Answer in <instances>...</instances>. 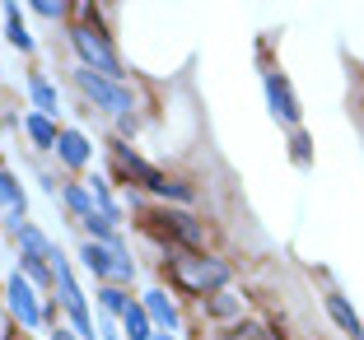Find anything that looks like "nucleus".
I'll use <instances>...</instances> for the list:
<instances>
[{
	"label": "nucleus",
	"instance_id": "5",
	"mask_svg": "<svg viewBox=\"0 0 364 340\" xmlns=\"http://www.w3.org/2000/svg\"><path fill=\"white\" fill-rule=\"evenodd\" d=\"M70 79H75V89H80V94H85L94 107H103L107 117L122 121V117H131V112H136V103H131V89L117 84V79L94 75V70H85V65H75V75H70Z\"/></svg>",
	"mask_w": 364,
	"mask_h": 340
},
{
	"label": "nucleus",
	"instance_id": "17",
	"mask_svg": "<svg viewBox=\"0 0 364 340\" xmlns=\"http://www.w3.org/2000/svg\"><path fill=\"white\" fill-rule=\"evenodd\" d=\"M5 38H10V47H14V52H33V47H38V43H33V33L23 28L19 5H14V0L5 5Z\"/></svg>",
	"mask_w": 364,
	"mask_h": 340
},
{
	"label": "nucleus",
	"instance_id": "13",
	"mask_svg": "<svg viewBox=\"0 0 364 340\" xmlns=\"http://www.w3.org/2000/svg\"><path fill=\"white\" fill-rule=\"evenodd\" d=\"M140 303H145V312H150V322H154L159 331H178V303H173L164 289H150Z\"/></svg>",
	"mask_w": 364,
	"mask_h": 340
},
{
	"label": "nucleus",
	"instance_id": "22",
	"mask_svg": "<svg viewBox=\"0 0 364 340\" xmlns=\"http://www.w3.org/2000/svg\"><path fill=\"white\" fill-rule=\"evenodd\" d=\"M19 270L33 280V285H56V275H52V261H43V256H19Z\"/></svg>",
	"mask_w": 364,
	"mask_h": 340
},
{
	"label": "nucleus",
	"instance_id": "8",
	"mask_svg": "<svg viewBox=\"0 0 364 340\" xmlns=\"http://www.w3.org/2000/svg\"><path fill=\"white\" fill-rule=\"evenodd\" d=\"M56 159H61L70 172H85V168H89V159H94V145H89L85 131L65 126V131H61V140H56Z\"/></svg>",
	"mask_w": 364,
	"mask_h": 340
},
{
	"label": "nucleus",
	"instance_id": "23",
	"mask_svg": "<svg viewBox=\"0 0 364 340\" xmlns=\"http://www.w3.org/2000/svg\"><path fill=\"white\" fill-rule=\"evenodd\" d=\"M220 340H276V336H271V327H262V322H234Z\"/></svg>",
	"mask_w": 364,
	"mask_h": 340
},
{
	"label": "nucleus",
	"instance_id": "1",
	"mask_svg": "<svg viewBox=\"0 0 364 340\" xmlns=\"http://www.w3.org/2000/svg\"><path fill=\"white\" fill-rule=\"evenodd\" d=\"M168 285L178 289V294L187 298H210L220 294V289H229V280H234V270H229V261H220V256H205V252H168Z\"/></svg>",
	"mask_w": 364,
	"mask_h": 340
},
{
	"label": "nucleus",
	"instance_id": "14",
	"mask_svg": "<svg viewBox=\"0 0 364 340\" xmlns=\"http://www.w3.org/2000/svg\"><path fill=\"white\" fill-rule=\"evenodd\" d=\"M122 336H127V340H154V336H159V327L150 322V312H145V303H140V298L131 303L127 312H122Z\"/></svg>",
	"mask_w": 364,
	"mask_h": 340
},
{
	"label": "nucleus",
	"instance_id": "24",
	"mask_svg": "<svg viewBox=\"0 0 364 340\" xmlns=\"http://www.w3.org/2000/svg\"><path fill=\"white\" fill-rule=\"evenodd\" d=\"M289 159H294V168H309V163H313V140L304 136V131L289 136Z\"/></svg>",
	"mask_w": 364,
	"mask_h": 340
},
{
	"label": "nucleus",
	"instance_id": "9",
	"mask_svg": "<svg viewBox=\"0 0 364 340\" xmlns=\"http://www.w3.org/2000/svg\"><path fill=\"white\" fill-rule=\"evenodd\" d=\"M322 308H327V317H332L336 327L346 331V336H355V340L364 336V317H360V312L350 308V298H346V294H336V289H332V294L322 298Z\"/></svg>",
	"mask_w": 364,
	"mask_h": 340
},
{
	"label": "nucleus",
	"instance_id": "16",
	"mask_svg": "<svg viewBox=\"0 0 364 340\" xmlns=\"http://www.w3.org/2000/svg\"><path fill=\"white\" fill-rule=\"evenodd\" d=\"M23 131H28V140H33L38 149H56V140H61L56 121L43 117V112H28V117H23Z\"/></svg>",
	"mask_w": 364,
	"mask_h": 340
},
{
	"label": "nucleus",
	"instance_id": "2",
	"mask_svg": "<svg viewBox=\"0 0 364 340\" xmlns=\"http://www.w3.org/2000/svg\"><path fill=\"white\" fill-rule=\"evenodd\" d=\"M112 163H117V172H122L127 182L145 187V192L159 196V201H178V205L192 201V187H187V182H173L168 172H159L154 163H145V159L136 154V149L127 145V140H112Z\"/></svg>",
	"mask_w": 364,
	"mask_h": 340
},
{
	"label": "nucleus",
	"instance_id": "6",
	"mask_svg": "<svg viewBox=\"0 0 364 340\" xmlns=\"http://www.w3.org/2000/svg\"><path fill=\"white\" fill-rule=\"evenodd\" d=\"M5 308H10V317L19 322L23 331L47 327V298H38V289H33V280L23 275V270H14V275L5 280Z\"/></svg>",
	"mask_w": 364,
	"mask_h": 340
},
{
	"label": "nucleus",
	"instance_id": "11",
	"mask_svg": "<svg viewBox=\"0 0 364 340\" xmlns=\"http://www.w3.org/2000/svg\"><path fill=\"white\" fill-rule=\"evenodd\" d=\"M28 98H33V112H43V117H56V112H61V94H56V84L43 70L28 75Z\"/></svg>",
	"mask_w": 364,
	"mask_h": 340
},
{
	"label": "nucleus",
	"instance_id": "4",
	"mask_svg": "<svg viewBox=\"0 0 364 340\" xmlns=\"http://www.w3.org/2000/svg\"><path fill=\"white\" fill-rule=\"evenodd\" d=\"M70 47H75L85 70L107 75V79L122 84V61H117V52H112V43H107V33L98 28V23H75V28H70Z\"/></svg>",
	"mask_w": 364,
	"mask_h": 340
},
{
	"label": "nucleus",
	"instance_id": "12",
	"mask_svg": "<svg viewBox=\"0 0 364 340\" xmlns=\"http://www.w3.org/2000/svg\"><path fill=\"white\" fill-rule=\"evenodd\" d=\"M80 266H85L98 285H107V280H112V247L107 243H85L80 247Z\"/></svg>",
	"mask_w": 364,
	"mask_h": 340
},
{
	"label": "nucleus",
	"instance_id": "25",
	"mask_svg": "<svg viewBox=\"0 0 364 340\" xmlns=\"http://www.w3.org/2000/svg\"><path fill=\"white\" fill-rule=\"evenodd\" d=\"M33 10L43 14V19H61V14H65V5H61V0H33Z\"/></svg>",
	"mask_w": 364,
	"mask_h": 340
},
{
	"label": "nucleus",
	"instance_id": "29",
	"mask_svg": "<svg viewBox=\"0 0 364 340\" xmlns=\"http://www.w3.org/2000/svg\"><path fill=\"white\" fill-rule=\"evenodd\" d=\"M360 340H364V336H360Z\"/></svg>",
	"mask_w": 364,
	"mask_h": 340
},
{
	"label": "nucleus",
	"instance_id": "7",
	"mask_svg": "<svg viewBox=\"0 0 364 340\" xmlns=\"http://www.w3.org/2000/svg\"><path fill=\"white\" fill-rule=\"evenodd\" d=\"M262 84H267V103H271V112H276V121H285V126H294L299 131V98H294V89H289V79L280 70H267L262 75Z\"/></svg>",
	"mask_w": 364,
	"mask_h": 340
},
{
	"label": "nucleus",
	"instance_id": "26",
	"mask_svg": "<svg viewBox=\"0 0 364 340\" xmlns=\"http://www.w3.org/2000/svg\"><path fill=\"white\" fill-rule=\"evenodd\" d=\"M117 136H122V140L136 136V117H122V121H117Z\"/></svg>",
	"mask_w": 364,
	"mask_h": 340
},
{
	"label": "nucleus",
	"instance_id": "15",
	"mask_svg": "<svg viewBox=\"0 0 364 340\" xmlns=\"http://www.w3.org/2000/svg\"><path fill=\"white\" fill-rule=\"evenodd\" d=\"M61 205H65L70 214H75L80 224H85L89 214H94V196H89L85 182H61Z\"/></svg>",
	"mask_w": 364,
	"mask_h": 340
},
{
	"label": "nucleus",
	"instance_id": "28",
	"mask_svg": "<svg viewBox=\"0 0 364 340\" xmlns=\"http://www.w3.org/2000/svg\"><path fill=\"white\" fill-rule=\"evenodd\" d=\"M154 340H178V336H173V331H159V336H154Z\"/></svg>",
	"mask_w": 364,
	"mask_h": 340
},
{
	"label": "nucleus",
	"instance_id": "18",
	"mask_svg": "<svg viewBox=\"0 0 364 340\" xmlns=\"http://www.w3.org/2000/svg\"><path fill=\"white\" fill-rule=\"evenodd\" d=\"M131 303H136V298H131L122 285H103V289H98V308H103V317H117L122 322V312H127Z\"/></svg>",
	"mask_w": 364,
	"mask_h": 340
},
{
	"label": "nucleus",
	"instance_id": "20",
	"mask_svg": "<svg viewBox=\"0 0 364 340\" xmlns=\"http://www.w3.org/2000/svg\"><path fill=\"white\" fill-rule=\"evenodd\" d=\"M131 280H136V261H131L127 243H117V247H112V280H107V285H122V289H127Z\"/></svg>",
	"mask_w": 364,
	"mask_h": 340
},
{
	"label": "nucleus",
	"instance_id": "10",
	"mask_svg": "<svg viewBox=\"0 0 364 340\" xmlns=\"http://www.w3.org/2000/svg\"><path fill=\"white\" fill-rule=\"evenodd\" d=\"M201 312L210 322H243V294L238 289H220V294H210L201 303Z\"/></svg>",
	"mask_w": 364,
	"mask_h": 340
},
{
	"label": "nucleus",
	"instance_id": "27",
	"mask_svg": "<svg viewBox=\"0 0 364 340\" xmlns=\"http://www.w3.org/2000/svg\"><path fill=\"white\" fill-rule=\"evenodd\" d=\"M47 340H80V336H75V331H65V327H52V331H47Z\"/></svg>",
	"mask_w": 364,
	"mask_h": 340
},
{
	"label": "nucleus",
	"instance_id": "3",
	"mask_svg": "<svg viewBox=\"0 0 364 340\" xmlns=\"http://www.w3.org/2000/svg\"><path fill=\"white\" fill-rule=\"evenodd\" d=\"M140 219H145V229H150L154 238L168 243V252H201L205 247V224L196 219V214H187V210L154 205V210H145Z\"/></svg>",
	"mask_w": 364,
	"mask_h": 340
},
{
	"label": "nucleus",
	"instance_id": "21",
	"mask_svg": "<svg viewBox=\"0 0 364 340\" xmlns=\"http://www.w3.org/2000/svg\"><path fill=\"white\" fill-rule=\"evenodd\" d=\"M0 205H5V210H19L23 214V187H19V177H14L10 168H0Z\"/></svg>",
	"mask_w": 364,
	"mask_h": 340
},
{
	"label": "nucleus",
	"instance_id": "19",
	"mask_svg": "<svg viewBox=\"0 0 364 340\" xmlns=\"http://www.w3.org/2000/svg\"><path fill=\"white\" fill-rule=\"evenodd\" d=\"M85 187H89V196H94V210H98V214H107L112 224H122V205L112 201V192H107V182H103V177H89Z\"/></svg>",
	"mask_w": 364,
	"mask_h": 340
}]
</instances>
